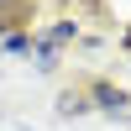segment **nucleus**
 <instances>
[{"label":"nucleus","instance_id":"obj_1","mask_svg":"<svg viewBox=\"0 0 131 131\" xmlns=\"http://www.w3.org/2000/svg\"><path fill=\"white\" fill-rule=\"evenodd\" d=\"M94 100H100L110 115H131V110H126V94H115V89H94Z\"/></svg>","mask_w":131,"mask_h":131}]
</instances>
